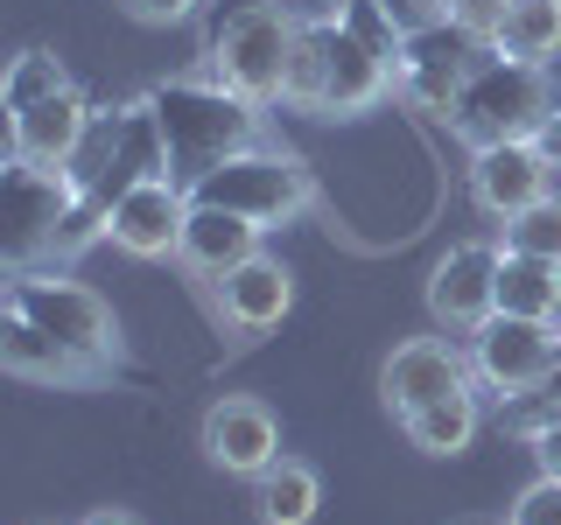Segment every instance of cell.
<instances>
[{
  "label": "cell",
  "instance_id": "cell-29",
  "mask_svg": "<svg viewBox=\"0 0 561 525\" xmlns=\"http://www.w3.org/2000/svg\"><path fill=\"white\" fill-rule=\"evenodd\" d=\"M534 455H540V477H561V407H554V420L534 434Z\"/></svg>",
  "mask_w": 561,
  "mask_h": 525
},
{
  "label": "cell",
  "instance_id": "cell-11",
  "mask_svg": "<svg viewBox=\"0 0 561 525\" xmlns=\"http://www.w3.org/2000/svg\"><path fill=\"white\" fill-rule=\"evenodd\" d=\"M499 259L505 245H449L428 273V315L443 329H478L499 315Z\"/></svg>",
  "mask_w": 561,
  "mask_h": 525
},
{
  "label": "cell",
  "instance_id": "cell-23",
  "mask_svg": "<svg viewBox=\"0 0 561 525\" xmlns=\"http://www.w3.org/2000/svg\"><path fill=\"white\" fill-rule=\"evenodd\" d=\"M505 253H534V259H554L561 267V203L540 197L519 218H505Z\"/></svg>",
  "mask_w": 561,
  "mask_h": 525
},
{
  "label": "cell",
  "instance_id": "cell-15",
  "mask_svg": "<svg viewBox=\"0 0 561 525\" xmlns=\"http://www.w3.org/2000/svg\"><path fill=\"white\" fill-rule=\"evenodd\" d=\"M92 119L99 113L64 84V92H49V98L22 105V113H8V148L22 154V162L70 168V162H78V148H84V133H92Z\"/></svg>",
  "mask_w": 561,
  "mask_h": 525
},
{
  "label": "cell",
  "instance_id": "cell-7",
  "mask_svg": "<svg viewBox=\"0 0 561 525\" xmlns=\"http://www.w3.org/2000/svg\"><path fill=\"white\" fill-rule=\"evenodd\" d=\"M78 197L84 189H78L70 168H43V162L8 154V183H0V245H8V273L35 267V259H57Z\"/></svg>",
  "mask_w": 561,
  "mask_h": 525
},
{
  "label": "cell",
  "instance_id": "cell-10",
  "mask_svg": "<svg viewBox=\"0 0 561 525\" xmlns=\"http://www.w3.org/2000/svg\"><path fill=\"white\" fill-rule=\"evenodd\" d=\"M183 224H190V189L175 175H148V183L119 189L105 210V238L134 259H169L183 245Z\"/></svg>",
  "mask_w": 561,
  "mask_h": 525
},
{
  "label": "cell",
  "instance_id": "cell-30",
  "mask_svg": "<svg viewBox=\"0 0 561 525\" xmlns=\"http://www.w3.org/2000/svg\"><path fill=\"white\" fill-rule=\"evenodd\" d=\"M84 525H140V518H127V512H92Z\"/></svg>",
  "mask_w": 561,
  "mask_h": 525
},
{
  "label": "cell",
  "instance_id": "cell-14",
  "mask_svg": "<svg viewBox=\"0 0 561 525\" xmlns=\"http://www.w3.org/2000/svg\"><path fill=\"white\" fill-rule=\"evenodd\" d=\"M204 455L225 469V477H260V469L280 455V428H274L267 399L225 393L218 407L204 413Z\"/></svg>",
  "mask_w": 561,
  "mask_h": 525
},
{
  "label": "cell",
  "instance_id": "cell-32",
  "mask_svg": "<svg viewBox=\"0 0 561 525\" xmlns=\"http://www.w3.org/2000/svg\"><path fill=\"white\" fill-rule=\"evenodd\" d=\"M463 525H499V518H463Z\"/></svg>",
  "mask_w": 561,
  "mask_h": 525
},
{
  "label": "cell",
  "instance_id": "cell-9",
  "mask_svg": "<svg viewBox=\"0 0 561 525\" xmlns=\"http://www.w3.org/2000/svg\"><path fill=\"white\" fill-rule=\"evenodd\" d=\"M484 49L491 43H478L463 22H443V28L408 35V43H400V92H408L421 113L449 119V105H456V92H463L470 63H478Z\"/></svg>",
  "mask_w": 561,
  "mask_h": 525
},
{
  "label": "cell",
  "instance_id": "cell-22",
  "mask_svg": "<svg viewBox=\"0 0 561 525\" xmlns=\"http://www.w3.org/2000/svg\"><path fill=\"white\" fill-rule=\"evenodd\" d=\"M400 428H408V442L421 455H463L470 442H478V399H470V393H449V399H435V407L408 413Z\"/></svg>",
  "mask_w": 561,
  "mask_h": 525
},
{
  "label": "cell",
  "instance_id": "cell-17",
  "mask_svg": "<svg viewBox=\"0 0 561 525\" xmlns=\"http://www.w3.org/2000/svg\"><path fill=\"white\" fill-rule=\"evenodd\" d=\"M260 253V224L239 218V210H218V203H190V224H183V245H175V259H183L190 273L218 280L232 273L239 259Z\"/></svg>",
  "mask_w": 561,
  "mask_h": 525
},
{
  "label": "cell",
  "instance_id": "cell-26",
  "mask_svg": "<svg viewBox=\"0 0 561 525\" xmlns=\"http://www.w3.org/2000/svg\"><path fill=\"white\" fill-rule=\"evenodd\" d=\"M505 525H561V477H540L534 490H519V504H513Z\"/></svg>",
  "mask_w": 561,
  "mask_h": 525
},
{
  "label": "cell",
  "instance_id": "cell-2",
  "mask_svg": "<svg viewBox=\"0 0 561 525\" xmlns=\"http://www.w3.org/2000/svg\"><path fill=\"white\" fill-rule=\"evenodd\" d=\"M148 113H154L162 148H169V175H175V183H197L204 168L232 162V154H245V148H260V105L239 98V92H225L218 78L154 84Z\"/></svg>",
  "mask_w": 561,
  "mask_h": 525
},
{
  "label": "cell",
  "instance_id": "cell-12",
  "mask_svg": "<svg viewBox=\"0 0 561 525\" xmlns=\"http://www.w3.org/2000/svg\"><path fill=\"white\" fill-rule=\"evenodd\" d=\"M379 393H386V407L408 420V413L435 407V399H449V393H470V358L443 337H408L379 364Z\"/></svg>",
  "mask_w": 561,
  "mask_h": 525
},
{
  "label": "cell",
  "instance_id": "cell-6",
  "mask_svg": "<svg viewBox=\"0 0 561 525\" xmlns=\"http://www.w3.org/2000/svg\"><path fill=\"white\" fill-rule=\"evenodd\" d=\"M8 308L28 315V323L43 329V337H57L64 350L92 358L99 372L119 364V323L84 280H64V273H43V267H14L8 273Z\"/></svg>",
  "mask_w": 561,
  "mask_h": 525
},
{
  "label": "cell",
  "instance_id": "cell-20",
  "mask_svg": "<svg viewBox=\"0 0 561 525\" xmlns=\"http://www.w3.org/2000/svg\"><path fill=\"white\" fill-rule=\"evenodd\" d=\"M491 49H499V57H519V63H548L561 49V0H505Z\"/></svg>",
  "mask_w": 561,
  "mask_h": 525
},
{
  "label": "cell",
  "instance_id": "cell-13",
  "mask_svg": "<svg viewBox=\"0 0 561 525\" xmlns=\"http://www.w3.org/2000/svg\"><path fill=\"white\" fill-rule=\"evenodd\" d=\"M548 175L554 162L540 154V140H499V148H470V197L491 218H519L526 203L548 197Z\"/></svg>",
  "mask_w": 561,
  "mask_h": 525
},
{
  "label": "cell",
  "instance_id": "cell-25",
  "mask_svg": "<svg viewBox=\"0 0 561 525\" xmlns=\"http://www.w3.org/2000/svg\"><path fill=\"white\" fill-rule=\"evenodd\" d=\"M379 8V22L408 43V35H421V28H443V22H456V0H373Z\"/></svg>",
  "mask_w": 561,
  "mask_h": 525
},
{
  "label": "cell",
  "instance_id": "cell-18",
  "mask_svg": "<svg viewBox=\"0 0 561 525\" xmlns=\"http://www.w3.org/2000/svg\"><path fill=\"white\" fill-rule=\"evenodd\" d=\"M0 364H8L14 378H35V385H92L105 378L92 358H78V350H64L57 337H43V329L28 323V315H0Z\"/></svg>",
  "mask_w": 561,
  "mask_h": 525
},
{
  "label": "cell",
  "instance_id": "cell-4",
  "mask_svg": "<svg viewBox=\"0 0 561 525\" xmlns=\"http://www.w3.org/2000/svg\"><path fill=\"white\" fill-rule=\"evenodd\" d=\"M295 43H302V22L274 0H239L225 8L204 35V63L225 92L253 98V105H274L288 98V63H295Z\"/></svg>",
  "mask_w": 561,
  "mask_h": 525
},
{
  "label": "cell",
  "instance_id": "cell-21",
  "mask_svg": "<svg viewBox=\"0 0 561 525\" xmlns=\"http://www.w3.org/2000/svg\"><path fill=\"white\" fill-rule=\"evenodd\" d=\"M499 308L554 323L561 315V267L554 259H534V253H505L499 259Z\"/></svg>",
  "mask_w": 561,
  "mask_h": 525
},
{
  "label": "cell",
  "instance_id": "cell-27",
  "mask_svg": "<svg viewBox=\"0 0 561 525\" xmlns=\"http://www.w3.org/2000/svg\"><path fill=\"white\" fill-rule=\"evenodd\" d=\"M499 14H505V0H456V22L478 35V43H491V35H499Z\"/></svg>",
  "mask_w": 561,
  "mask_h": 525
},
{
  "label": "cell",
  "instance_id": "cell-1",
  "mask_svg": "<svg viewBox=\"0 0 561 525\" xmlns=\"http://www.w3.org/2000/svg\"><path fill=\"white\" fill-rule=\"evenodd\" d=\"M365 22H373V0H365L358 22H302V43H295L288 63V105H302V113H373L393 92L400 35Z\"/></svg>",
  "mask_w": 561,
  "mask_h": 525
},
{
  "label": "cell",
  "instance_id": "cell-8",
  "mask_svg": "<svg viewBox=\"0 0 561 525\" xmlns=\"http://www.w3.org/2000/svg\"><path fill=\"white\" fill-rule=\"evenodd\" d=\"M554 343H561V329L554 323H540V315H491V323L470 329V372H478L491 393H540L554 372Z\"/></svg>",
  "mask_w": 561,
  "mask_h": 525
},
{
  "label": "cell",
  "instance_id": "cell-5",
  "mask_svg": "<svg viewBox=\"0 0 561 525\" xmlns=\"http://www.w3.org/2000/svg\"><path fill=\"white\" fill-rule=\"evenodd\" d=\"M190 203L239 210V218L260 224V232H274V224H295V218L316 203V183H309V168L295 162V154H280V148H245V154H232V162L204 168L197 183H190Z\"/></svg>",
  "mask_w": 561,
  "mask_h": 525
},
{
  "label": "cell",
  "instance_id": "cell-19",
  "mask_svg": "<svg viewBox=\"0 0 561 525\" xmlns=\"http://www.w3.org/2000/svg\"><path fill=\"white\" fill-rule=\"evenodd\" d=\"M316 504H323V483H316V469L295 463V455H274V463L253 477V512H260V525H309Z\"/></svg>",
  "mask_w": 561,
  "mask_h": 525
},
{
  "label": "cell",
  "instance_id": "cell-16",
  "mask_svg": "<svg viewBox=\"0 0 561 525\" xmlns=\"http://www.w3.org/2000/svg\"><path fill=\"white\" fill-rule=\"evenodd\" d=\"M210 294H218L225 329H239V337H267L280 315H288V302H295V273L280 267V259L253 253V259H239L232 273L210 280Z\"/></svg>",
  "mask_w": 561,
  "mask_h": 525
},
{
  "label": "cell",
  "instance_id": "cell-3",
  "mask_svg": "<svg viewBox=\"0 0 561 525\" xmlns=\"http://www.w3.org/2000/svg\"><path fill=\"white\" fill-rule=\"evenodd\" d=\"M554 113H561V92L548 84V70L484 49L449 105V133L470 140V148H499V140H534Z\"/></svg>",
  "mask_w": 561,
  "mask_h": 525
},
{
  "label": "cell",
  "instance_id": "cell-24",
  "mask_svg": "<svg viewBox=\"0 0 561 525\" xmlns=\"http://www.w3.org/2000/svg\"><path fill=\"white\" fill-rule=\"evenodd\" d=\"M64 63L49 57V49H22V57L8 63V84H0V98H8V113H22V105L35 98H49V92H64Z\"/></svg>",
  "mask_w": 561,
  "mask_h": 525
},
{
  "label": "cell",
  "instance_id": "cell-31",
  "mask_svg": "<svg viewBox=\"0 0 561 525\" xmlns=\"http://www.w3.org/2000/svg\"><path fill=\"white\" fill-rule=\"evenodd\" d=\"M548 393L561 399V343H554V372H548Z\"/></svg>",
  "mask_w": 561,
  "mask_h": 525
},
{
  "label": "cell",
  "instance_id": "cell-28",
  "mask_svg": "<svg viewBox=\"0 0 561 525\" xmlns=\"http://www.w3.org/2000/svg\"><path fill=\"white\" fill-rule=\"evenodd\" d=\"M119 8H127L134 22H154V28H169V22H183V14H197V0H119Z\"/></svg>",
  "mask_w": 561,
  "mask_h": 525
}]
</instances>
